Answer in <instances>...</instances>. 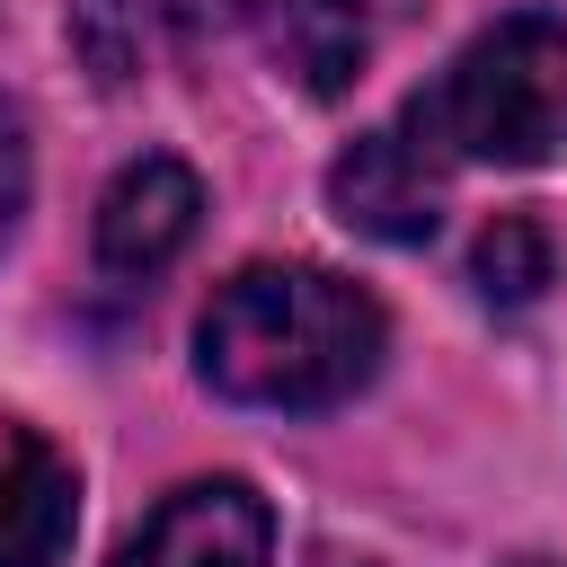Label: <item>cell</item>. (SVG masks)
<instances>
[{
    "label": "cell",
    "instance_id": "obj_1",
    "mask_svg": "<svg viewBox=\"0 0 567 567\" xmlns=\"http://www.w3.org/2000/svg\"><path fill=\"white\" fill-rule=\"evenodd\" d=\"M390 319L328 266H239L195 319V372L239 408H337L381 372Z\"/></svg>",
    "mask_w": 567,
    "mask_h": 567
},
{
    "label": "cell",
    "instance_id": "obj_2",
    "mask_svg": "<svg viewBox=\"0 0 567 567\" xmlns=\"http://www.w3.org/2000/svg\"><path fill=\"white\" fill-rule=\"evenodd\" d=\"M408 133L452 168V159H496L532 168L567 151V18H496L452 53L434 89L408 97Z\"/></svg>",
    "mask_w": 567,
    "mask_h": 567
},
{
    "label": "cell",
    "instance_id": "obj_3",
    "mask_svg": "<svg viewBox=\"0 0 567 567\" xmlns=\"http://www.w3.org/2000/svg\"><path fill=\"white\" fill-rule=\"evenodd\" d=\"M115 567H275V514L248 478H186L151 505Z\"/></svg>",
    "mask_w": 567,
    "mask_h": 567
},
{
    "label": "cell",
    "instance_id": "obj_4",
    "mask_svg": "<svg viewBox=\"0 0 567 567\" xmlns=\"http://www.w3.org/2000/svg\"><path fill=\"white\" fill-rule=\"evenodd\" d=\"M328 204H337L346 230L390 239V248H416L443 221V159L408 124L354 133V151H337V168H328Z\"/></svg>",
    "mask_w": 567,
    "mask_h": 567
},
{
    "label": "cell",
    "instance_id": "obj_5",
    "mask_svg": "<svg viewBox=\"0 0 567 567\" xmlns=\"http://www.w3.org/2000/svg\"><path fill=\"white\" fill-rule=\"evenodd\" d=\"M195 221H204L195 168L168 159V151H151V159H133V168L106 186V204H97V266L124 275V284H151V275L195 239Z\"/></svg>",
    "mask_w": 567,
    "mask_h": 567
},
{
    "label": "cell",
    "instance_id": "obj_6",
    "mask_svg": "<svg viewBox=\"0 0 567 567\" xmlns=\"http://www.w3.org/2000/svg\"><path fill=\"white\" fill-rule=\"evenodd\" d=\"M71 523H80L71 461L35 425L0 416V567H62Z\"/></svg>",
    "mask_w": 567,
    "mask_h": 567
},
{
    "label": "cell",
    "instance_id": "obj_7",
    "mask_svg": "<svg viewBox=\"0 0 567 567\" xmlns=\"http://www.w3.org/2000/svg\"><path fill=\"white\" fill-rule=\"evenodd\" d=\"M221 9L248 27V44L292 89H310V97L354 89V71H363V0H221Z\"/></svg>",
    "mask_w": 567,
    "mask_h": 567
},
{
    "label": "cell",
    "instance_id": "obj_8",
    "mask_svg": "<svg viewBox=\"0 0 567 567\" xmlns=\"http://www.w3.org/2000/svg\"><path fill=\"white\" fill-rule=\"evenodd\" d=\"M549 275H558V248H549L540 213H496V221L478 230V248H470V284H478L496 310L540 301V292H549Z\"/></svg>",
    "mask_w": 567,
    "mask_h": 567
},
{
    "label": "cell",
    "instance_id": "obj_9",
    "mask_svg": "<svg viewBox=\"0 0 567 567\" xmlns=\"http://www.w3.org/2000/svg\"><path fill=\"white\" fill-rule=\"evenodd\" d=\"M27 115L0 97V248H9V230H18V213H27Z\"/></svg>",
    "mask_w": 567,
    "mask_h": 567
},
{
    "label": "cell",
    "instance_id": "obj_10",
    "mask_svg": "<svg viewBox=\"0 0 567 567\" xmlns=\"http://www.w3.org/2000/svg\"><path fill=\"white\" fill-rule=\"evenodd\" d=\"M505 567H558V558H505Z\"/></svg>",
    "mask_w": 567,
    "mask_h": 567
}]
</instances>
